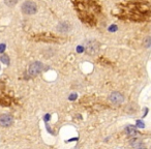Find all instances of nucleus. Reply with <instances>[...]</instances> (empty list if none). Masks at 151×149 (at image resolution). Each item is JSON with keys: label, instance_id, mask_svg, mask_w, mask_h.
Wrapping results in <instances>:
<instances>
[{"label": "nucleus", "instance_id": "nucleus-1", "mask_svg": "<svg viewBox=\"0 0 151 149\" xmlns=\"http://www.w3.org/2000/svg\"><path fill=\"white\" fill-rule=\"evenodd\" d=\"M22 11L26 15H33L37 11V7H36L35 3L32 2V1H26L22 5Z\"/></svg>", "mask_w": 151, "mask_h": 149}, {"label": "nucleus", "instance_id": "nucleus-2", "mask_svg": "<svg viewBox=\"0 0 151 149\" xmlns=\"http://www.w3.org/2000/svg\"><path fill=\"white\" fill-rule=\"evenodd\" d=\"M85 48H86V52L90 55H94L97 53L99 49V45L96 40H88L85 44Z\"/></svg>", "mask_w": 151, "mask_h": 149}, {"label": "nucleus", "instance_id": "nucleus-3", "mask_svg": "<svg viewBox=\"0 0 151 149\" xmlns=\"http://www.w3.org/2000/svg\"><path fill=\"white\" fill-rule=\"evenodd\" d=\"M42 67H44L42 63L38 62V61L31 63V64H30V66H29V73L31 75V76H37L38 73H42Z\"/></svg>", "mask_w": 151, "mask_h": 149}, {"label": "nucleus", "instance_id": "nucleus-4", "mask_svg": "<svg viewBox=\"0 0 151 149\" xmlns=\"http://www.w3.org/2000/svg\"><path fill=\"white\" fill-rule=\"evenodd\" d=\"M109 99L111 103H113L114 105H119V104H122L124 101V96L122 93L118 92V91H114L110 94Z\"/></svg>", "mask_w": 151, "mask_h": 149}, {"label": "nucleus", "instance_id": "nucleus-5", "mask_svg": "<svg viewBox=\"0 0 151 149\" xmlns=\"http://www.w3.org/2000/svg\"><path fill=\"white\" fill-rule=\"evenodd\" d=\"M14 122V118L13 116L9 115V114H2L0 115V125L7 127V126L12 125Z\"/></svg>", "mask_w": 151, "mask_h": 149}, {"label": "nucleus", "instance_id": "nucleus-6", "mask_svg": "<svg viewBox=\"0 0 151 149\" xmlns=\"http://www.w3.org/2000/svg\"><path fill=\"white\" fill-rule=\"evenodd\" d=\"M57 29H58L60 32H66L69 30V25L67 23H61V24H59Z\"/></svg>", "mask_w": 151, "mask_h": 149}, {"label": "nucleus", "instance_id": "nucleus-7", "mask_svg": "<svg viewBox=\"0 0 151 149\" xmlns=\"http://www.w3.org/2000/svg\"><path fill=\"white\" fill-rule=\"evenodd\" d=\"M126 132H127V135H129V136H136L138 132H137L136 127H134L132 125H129L126 127Z\"/></svg>", "mask_w": 151, "mask_h": 149}, {"label": "nucleus", "instance_id": "nucleus-8", "mask_svg": "<svg viewBox=\"0 0 151 149\" xmlns=\"http://www.w3.org/2000/svg\"><path fill=\"white\" fill-rule=\"evenodd\" d=\"M1 61H2L3 63H5V64H9V58L6 56V55H2V56H1Z\"/></svg>", "mask_w": 151, "mask_h": 149}, {"label": "nucleus", "instance_id": "nucleus-9", "mask_svg": "<svg viewBox=\"0 0 151 149\" xmlns=\"http://www.w3.org/2000/svg\"><path fill=\"white\" fill-rule=\"evenodd\" d=\"M6 3L9 6H14L16 4V0H6Z\"/></svg>", "mask_w": 151, "mask_h": 149}, {"label": "nucleus", "instance_id": "nucleus-10", "mask_svg": "<svg viewBox=\"0 0 151 149\" xmlns=\"http://www.w3.org/2000/svg\"><path fill=\"white\" fill-rule=\"evenodd\" d=\"M149 46H151V38H147L146 44H145V47H146V48H148Z\"/></svg>", "mask_w": 151, "mask_h": 149}, {"label": "nucleus", "instance_id": "nucleus-11", "mask_svg": "<svg viewBox=\"0 0 151 149\" xmlns=\"http://www.w3.org/2000/svg\"><path fill=\"white\" fill-rule=\"evenodd\" d=\"M138 125L140 126V127H144V123L141 122V121H138Z\"/></svg>", "mask_w": 151, "mask_h": 149}, {"label": "nucleus", "instance_id": "nucleus-12", "mask_svg": "<svg viewBox=\"0 0 151 149\" xmlns=\"http://www.w3.org/2000/svg\"><path fill=\"white\" fill-rule=\"evenodd\" d=\"M4 51V45H1L0 46V52H3Z\"/></svg>", "mask_w": 151, "mask_h": 149}, {"label": "nucleus", "instance_id": "nucleus-13", "mask_svg": "<svg viewBox=\"0 0 151 149\" xmlns=\"http://www.w3.org/2000/svg\"><path fill=\"white\" fill-rule=\"evenodd\" d=\"M75 97H77V95L73 94V95H71V96H70V99H71V101H73V99H75Z\"/></svg>", "mask_w": 151, "mask_h": 149}, {"label": "nucleus", "instance_id": "nucleus-14", "mask_svg": "<svg viewBox=\"0 0 151 149\" xmlns=\"http://www.w3.org/2000/svg\"><path fill=\"white\" fill-rule=\"evenodd\" d=\"M139 149H147V148H142V147H141V148H139Z\"/></svg>", "mask_w": 151, "mask_h": 149}]
</instances>
